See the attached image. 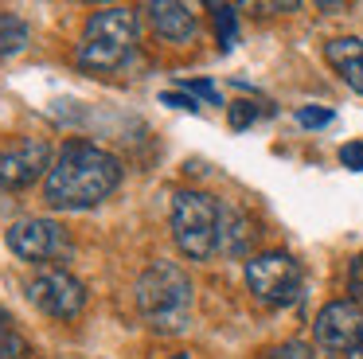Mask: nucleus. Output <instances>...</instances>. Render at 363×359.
Instances as JSON below:
<instances>
[{"mask_svg": "<svg viewBox=\"0 0 363 359\" xmlns=\"http://www.w3.org/2000/svg\"><path fill=\"white\" fill-rule=\"evenodd\" d=\"M219 207L207 192H180L172 199V234L188 258L203 262L219 250Z\"/></svg>", "mask_w": 363, "mask_h": 359, "instance_id": "nucleus-4", "label": "nucleus"}, {"mask_svg": "<svg viewBox=\"0 0 363 359\" xmlns=\"http://www.w3.org/2000/svg\"><path fill=\"white\" fill-rule=\"evenodd\" d=\"M340 164L352 172H363V140H352V145L340 148Z\"/></svg>", "mask_w": 363, "mask_h": 359, "instance_id": "nucleus-20", "label": "nucleus"}, {"mask_svg": "<svg viewBox=\"0 0 363 359\" xmlns=\"http://www.w3.org/2000/svg\"><path fill=\"white\" fill-rule=\"evenodd\" d=\"M328 359H363V348H355V351H340V355H328Z\"/></svg>", "mask_w": 363, "mask_h": 359, "instance_id": "nucleus-23", "label": "nucleus"}, {"mask_svg": "<svg viewBox=\"0 0 363 359\" xmlns=\"http://www.w3.org/2000/svg\"><path fill=\"white\" fill-rule=\"evenodd\" d=\"M137 43V12L133 8H102L86 20L79 43V67L86 70H118Z\"/></svg>", "mask_w": 363, "mask_h": 359, "instance_id": "nucleus-3", "label": "nucleus"}, {"mask_svg": "<svg viewBox=\"0 0 363 359\" xmlns=\"http://www.w3.org/2000/svg\"><path fill=\"white\" fill-rule=\"evenodd\" d=\"M24 355V340H20V332L9 324V316L0 312V359H20Z\"/></svg>", "mask_w": 363, "mask_h": 359, "instance_id": "nucleus-15", "label": "nucleus"}, {"mask_svg": "<svg viewBox=\"0 0 363 359\" xmlns=\"http://www.w3.org/2000/svg\"><path fill=\"white\" fill-rule=\"evenodd\" d=\"M157 28V35H164L168 43H188L196 39V12L188 4H176V0H157V4L145 8Z\"/></svg>", "mask_w": 363, "mask_h": 359, "instance_id": "nucleus-10", "label": "nucleus"}, {"mask_svg": "<svg viewBox=\"0 0 363 359\" xmlns=\"http://www.w3.org/2000/svg\"><path fill=\"white\" fill-rule=\"evenodd\" d=\"M28 297H32L35 309L48 312V316H55V320L79 316L82 304H86V289H82V281L74 277V273L59 270V265L35 273L32 285H28Z\"/></svg>", "mask_w": 363, "mask_h": 359, "instance_id": "nucleus-6", "label": "nucleus"}, {"mask_svg": "<svg viewBox=\"0 0 363 359\" xmlns=\"http://www.w3.org/2000/svg\"><path fill=\"white\" fill-rule=\"evenodd\" d=\"M347 293H352V301L363 309V254L352 262V270H347Z\"/></svg>", "mask_w": 363, "mask_h": 359, "instance_id": "nucleus-18", "label": "nucleus"}, {"mask_svg": "<svg viewBox=\"0 0 363 359\" xmlns=\"http://www.w3.org/2000/svg\"><path fill=\"white\" fill-rule=\"evenodd\" d=\"M137 309L152 332H184L191 320V281L176 262H152L137 281Z\"/></svg>", "mask_w": 363, "mask_h": 359, "instance_id": "nucleus-2", "label": "nucleus"}, {"mask_svg": "<svg viewBox=\"0 0 363 359\" xmlns=\"http://www.w3.org/2000/svg\"><path fill=\"white\" fill-rule=\"evenodd\" d=\"M254 117H258V106H254V101H235V106H230V125H235V129H246Z\"/></svg>", "mask_w": 363, "mask_h": 359, "instance_id": "nucleus-19", "label": "nucleus"}, {"mask_svg": "<svg viewBox=\"0 0 363 359\" xmlns=\"http://www.w3.org/2000/svg\"><path fill=\"white\" fill-rule=\"evenodd\" d=\"M297 121L308 125V129H320V125L332 121V109H320V106H301L297 109Z\"/></svg>", "mask_w": 363, "mask_h": 359, "instance_id": "nucleus-17", "label": "nucleus"}, {"mask_svg": "<svg viewBox=\"0 0 363 359\" xmlns=\"http://www.w3.org/2000/svg\"><path fill=\"white\" fill-rule=\"evenodd\" d=\"M246 285L262 304H293L301 297L305 277H301V265L289 254L269 250V254H258L246 262Z\"/></svg>", "mask_w": 363, "mask_h": 359, "instance_id": "nucleus-5", "label": "nucleus"}, {"mask_svg": "<svg viewBox=\"0 0 363 359\" xmlns=\"http://www.w3.org/2000/svg\"><path fill=\"white\" fill-rule=\"evenodd\" d=\"M121 184V164L90 140H67L43 180V199L59 211L98 207Z\"/></svg>", "mask_w": 363, "mask_h": 359, "instance_id": "nucleus-1", "label": "nucleus"}, {"mask_svg": "<svg viewBox=\"0 0 363 359\" xmlns=\"http://www.w3.org/2000/svg\"><path fill=\"white\" fill-rule=\"evenodd\" d=\"M188 86V94H199V98H207V101H219V90H215L211 82H184Z\"/></svg>", "mask_w": 363, "mask_h": 359, "instance_id": "nucleus-22", "label": "nucleus"}, {"mask_svg": "<svg viewBox=\"0 0 363 359\" xmlns=\"http://www.w3.org/2000/svg\"><path fill=\"white\" fill-rule=\"evenodd\" d=\"M313 336L328 355L363 348V309L355 301H332L316 312Z\"/></svg>", "mask_w": 363, "mask_h": 359, "instance_id": "nucleus-7", "label": "nucleus"}, {"mask_svg": "<svg viewBox=\"0 0 363 359\" xmlns=\"http://www.w3.org/2000/svg\"><path fill=\"white\" fill-rule=\"evenodd\" d=\"M211 12H215V31H219V47H223V51H230V47H235V39H238L235 8H230V4H215Z\"/></svg>", "mask_w": 363, "mask_h": 359, "instance_id": "nucleus-14", "label": "nucleus"}, {"mask_svg": "<svg viewBox=\"0 0 363 359\" xmlns=\"http://www.w3.org/2000/svg\"><path fill=\"white\" fill-rule=\"evenodd\" d=\"M28 43V23L20 16L0 12V55H16Z\"/></svg>", "mask_w": 363, "mask_h": 359, "instance_id": "nucleus-13", "label": "nucleus"}, {"mask_svg": "<svg viewBox=\"0 0 363 359\" xmlns=\"http://www.w3.org/2000/svg\"><path fill=\"white\" fill-rule=\"evenodd\" d=\"M172 359H188V355H172Z\"/></svg>", "mask_w": 363, "mask_h": 359, "instance_id": "nucleus-24", "label": "nucleus"}, {"mask_svg": "<svg viewBox=\"0 0 363 359\" xmlns=\"http://www.w3.org/2000/svg\"><path fill=\"white\" fill-rule=\"evenodd\" d=\"M324 59L336 67V74L352 86L355 94H363V39L347 35V39H332L324 47Z\"/></svg>", "mask_w": 363, "mask_h": 359, "instance_id": "nucleus-12", "label": "nucleus"}, {"mask_svg": "<svg viewBox=\"0 0 363 359\" xmlns=\"http://www.w3.org/2000/svg\"><path fill=\"white\" fill-rule=\"evenodd\" d=\"M51 145L43 137H24L0 148V187L20 192V187L35 184L40 176L51 172Z\"/></svg>", "mask_w": 363, "mask_h": 359, "instance_id": "nucleus-8", "label": "nucleus"}, {"mask_svg": "<svg viewBox=\"0 0 363 359\" xmlns=\"http://www.w3.org/2000/svg\"><path fill=\"white\" fill-rule=\"evenodd\" d=\"M160 101H164V106H176V109H199V106H196V98H191V94H176V90L160 94Z\"/></svg>", "mask_w": 363, "mask_h": 359, "instance_id": "nucleus-21", "label": "nucleus"}, {"mask_svg": "<svg viewBox=\"0 0 363 359\" xmlns=\"http://www.w3.org/2000/svg\"><path fill=\"white\" fill-rule=\"evenodd\" d=\"M258 359H313V348H308L305 340H285V343L266 348Z\"/></svg>", "mask_w": 363, "mask_h": 359, "instance_id": "nucleus-16", "label": "nucleus"}, {"mask_svg": "<svg viewBox=\"0 0 363 359\" xmlns=\"http://www.w3.org/2000/svg\"><path fill=\"white\" fill-rule=\"evenodd\" d=\"M254 234L258 231H254L250 215H246L242 207H235V203H223L219 207V254L242 258L246 250H250Z\"/></svg>", "mask_w": 363, "mask_h": 359, "instance_id": "nucleus-11", "label": "nucleus"}, {"mask_svg": "<svg viewBox=\"0 0 363 359\" xmlns=\"http://www.w3.org/2000/svg\"><path fill=\"white\" fill-rule=\"evenodd\" d=\"M9 250L28 262H55L71 250L67 242V231L55 223V219H20V223L9 226Z\"/></svg>", "mask_w": 363, "mask_h": 359, "instance_id": "nucleus-9", "label": "nucleus"}]
</instances>
